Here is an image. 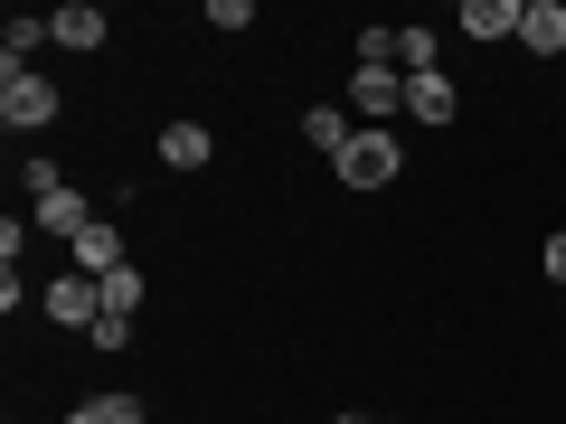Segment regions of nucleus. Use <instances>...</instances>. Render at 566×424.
<instances>
[{
	"instance_id": "20e7f679",
	"label": "nucleus",
	"mask_w": 566,
	"mask_h": 424,
	"mask_svg": "<svg viewBox=\"0 0 566 424\" xmlns=\"http://www.w3.org/2000/svg\"><path fill=\"white\" fill-rule=\"evenodd\" d=\"M349 114H359V123H397L406 114V76H397V66H349Z\"/></svg>"
},
{
	"instance_id": "9b49d317",
	"label": "nucleus",
	"mask_w": 566,
	"mask_h": 424,
	"mask_svg": "<svg viewBox=\"0 0 566 424\" xmlns=\"http://www.w3.org/2000/svg\"><path fill=\"white\" fill-rule=\"evenodd\" d=\"M520 47H528V57H566V0H528Z\"/></svg>"
},
{
	"instance_id": "f3484780",
	"label": "nucleus",
	"mask_w": 566,
	"mask_h": 424,
	"mask_svg": "<svg viewBox=\"0 0 566 424\" xmlns=\"http://www.w3.org/2000/svg\"><path fill=\"white\" fill-rule=\"evenodd\" d=\"M538 255H547V283H557V303H566V226H557V236L538 245Z\"/></svg>"
},
{
	"instance_id": "9d476101",
	"label": "nucleus",
	"mask_w": 566,
	"mask_h": 424,
	"mask_svg": "<svg viewBox=\"0 0 566 424\" xmlns=\"http://www.w3.org/2000/svg\"><path fill=\"white\" fill-rule=\"evenodd\" d=\"M303 141L322 151V161H340L349 141H359V114H349V104H312V114H303Z\"/></svg>"
},
{
	"instance_id": "ddd939ff",
	"label": "nucleus",
	"mask_w": 566,
	"mask_h": 424,
	"mask_svg": "<svg viewBox=\"0 0 566 424\" xmlns=\"http://www.w3.org/2000/svg\"><path fill=\"white\" fill-rule=\"evenodd\" d=\"M397 76H444V39L434 29H397Z\"/></svg>"
},
{
	"instance_id": "f257e3e1",
	"label": "nucleus",
	"mask_w": 566,
	"mask_h": 424,
	"mask_svg": "<svg viewBox=\"0 0 566 424\" xmlns=\"http://www.w3.org/2000/svg\"><path fill=\"white\" fill-rule=\"evenodd\" d=\"M331 170H340V189H387V180H406V151H397L387 123H359V141H349Z\"/></svg>"
},
{
	"instance_id": "f03ea898",
	"label": "nucleus",
	"mask_w": 566,
	"mask_h": 424,
	"mask_svg": "<svg viewBox=\"0 0 566 424\" xmlns=\"http://www.w3.org/2000/svg\"><path fill=\"white\" fill-rule=\"evenodd\" d=\"M57 85L39 76V66H20V76H0V123H10V132H48V123H57Z\"/></svg>"
},
{
	"instance_id": "1a4fd4ad",
	"label": "nucleus",
	"mask_w": 566,
	"mask_h": 424,
	"mask_svg": "<svg viewBox=\"0 0 566 424\" xmlns=\"http://www.w3.org/2000/svg\"><path fill=\"white\" fill-rule=\"evenodd\" d=\"M85 226H95V208H85V189H76V180H66V189H48V199H39V236L76 245Z\"/></svg>"
},
{
	"instance_id": "a211bd4d",
	"label": "nucleus",
	"mask_w": 566,
	"mask_h": 424,
	"mask_svg": "<svg viewBox=\"0 0 566 424\" xmlns=\"http://www.w3.org/2000/svg\"><path fill=\"white\" fill-rule=\"evenodd\" d=\"M66 424H104V415H95V396H85V405H66Z\"/></svg>"
},
{
	"instance_id": "aec40b11",
	"label": "nucleus",
	"mask_w": 566,
	"mask_h": 424,
	"mask_svg": "<svg viewBox=\"0 0 566 424\" xmlns=\"http://www.w3.org/2000/svg\"><path fill=\"white\" fill-rule=\"evenodd\" d=\"M10 424H20V415H10Z\"/></svg>"
},
{
	"instance_id": "6e6552de",
	"label": "nucleus",
	"mask_w": 566,
	"mask_h": 424,
	"mask_svg": "<svg viewBox=\"0 0 566 424\" xmlns=\"http://www.w3.org/2000/svg\"><path fill=\"white\" fill-rule=\"evenodd\" d=\"M218 161V132H208V123H161V170H208Z\"/></svg>"
},
{
	"instance_id": "6ab92c4d",
	"label": "nucleus",
	"mask_w": 566,
	"mask_h": 424,
	"mask_svg": "<svg viewBox=\"0 0 566 424\" xmlns=\"http://www.w3.org/2000/svg\"><path fill=\"white\" fill-rule=\"evenodd\" d=\"M331 424H368V415H331Z\"/></svg>"
},
{
	"instance_id": "423d86ee",
	"label": "nucleus",
	"mask_w": 566,
	"mask_h": 424,
	"mask_svg": "<svg viewBox=\"0 0 566 424\" xmlns=\"http://www.w3.org/2000/svg\"><path fill=\"white\" fill-rule=\"evenodd\" d=\"M520 20H528V0H463V39L472 47H491V39H520Z\"/></svg>"
},
{
	"instance_id": "dca6fc26",
	"label": "nucleus",
	"mask_w": 566,
	"mask_h": 424,
	"mask_svg": "<svg viewBox=\"0 0 566 424\" xmlns=\"http://www.w3.org/2000/svg\"><path fill=\"white\" fill-rule=\"evenodd\" d=\"M95 415H104V424H151V405H142V396H123V386H114V396H95Z\"/></svg>"
},
{
	"instance_id": "2eb2a0df",
	"label": "nucleus",
	"mask_w": 566,
	"mask_h": 424,
	"mask_svg": "<svg viewBox=\"0 0 566 424\" xmlns=\"http://www.w3.org/2000/svg\"><path fill=\"white\" fill-rule=\"evenodd\" d=\"M142 311V274L123 264V274H104V321H133Z\"/></svg>"
},
{
	"instance_id": "7ed1b4c3",
	"label": "nucleus",
	"mask_w": 566,
	"mask_h": 424,
	"mask_svg": "<svg viewBox=\"0 0 566 424\" xmlns=\"http://www.w3.org/2000/svg\"><path fill=\"white\" fill-rule=\"evenodd\" d=\"M39 311H48V321H57V330H95V321H104V283L66 264V274H57V283H48V293H39Z\"/></svg>"
},
{
	"instance_id": "f8f14e48",
	"label": "nucleus",
	"mask_w": 566,
	"mask_h": 424,
	"mask_svg": "<svg viewBox=\"0 0 566 424\" xmlns=\"http://www.w3.org/2000/svg\"><path fill=\"white\" fill-rule=\"evenodd\" d=\"M453 104H463L453 76H406V114H416V123H453Z\"/></svg>"
},
{
	"instance_id": "0eeeda50",
	"label": "nucleus",
	"mask_w": 566,
	"mask_h": 424,
	"mask_svg": "<svg viewBox=\"0 0 566 424\" xmlns=\"http://www.w3.org/2000/svg\"><path fill=\"white\" fill-rule=\"evenodd\" d=\"M104 29H114V20H104L95 0H66V10H48V39H57V47H76V57H95V47H104Z\"/></svg>"
},
{
	"instance_id": "4468645a",
	"label": "nucleus",
	"mask_w": 566,
	"mask_h": 424,
	"mask_svg": "<svg viewBox=\"0 0 566 424\" xmlns=\"http://www.w3.org/2000/svg\"><path fill=\"white\" fill-rule=\"evenodd\" d=\"M39 47H48V20H29V10H20L10 29H0V57H10V76H20V66L39 57Z\"/></svg>"
},
{
	"instance_id": "39448f33",
	"label": "nucleus",
	"mask_w": 566,
	"mask_h": 424,
	"mask_svg": "<svg viewBox=\"0 0 566 424\" xmlns=\"http://www.w3.org/2000/svg\"><path fill=\"white\" fill-rule=\"evenodd\" d=\"M66 264H76V274H95V283H104V274H123V264H133V255H123V226H114V218H95L76 245H66Z\"/></svg>"
}]
</instances>
